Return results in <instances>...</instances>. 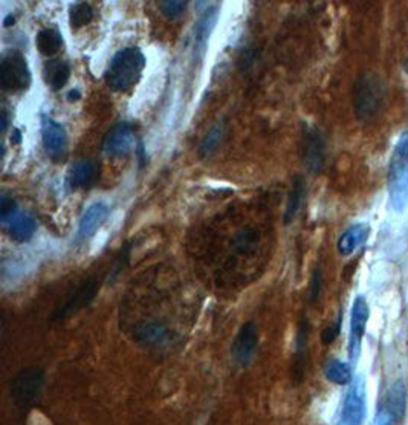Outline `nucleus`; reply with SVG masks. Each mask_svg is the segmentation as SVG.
Returning <instances> with one entry per match:
<instances>
[{"label":"nucleus","mask_w":408,"mask_h":425,"mask_svg":"<svg viewBox=\"0 0 408 425\" xmlns=\"http://www.w3.org/2000/svg\"><path fill=\"white\" fill-rule=\"evenodd\" d=\"M320 289H321V274H320V269H315V273H313L312 277V285H310V298L312 302H315L318 294H320Z\"/></svg>","instance_id":"c85d7f7f"},{"label":"nucleus","mask_w":408,"mask_h":425,"mask_svg":"<svg viewBox=\"0 0 408 425\" xmlns=\"http://www.w3.org/2000/svg\"><path fill=\"white\" fill-rule=\"evenodd\" d=\"M365 419V381L360 375L342 401L338 425H362Z\"/></svg>","instance_id":"423d86ee"},{"label":"nucleus","mask_w":408,"mask_h":425,"mask_svg":"<svg viewBox=\"0 0 408 425\" xmlns=\"http://www.w3.org/2000/svg\"><path fill=\"white\" fill-rule=\"evenodd\" d=\"M387 97V86L382 77L373 72H364L355 81L353 109L361 121L372 120L381 112Z\"/></svg>","instance_id":"f03ea898"},{"label":"nucleus","mask_w":408,"mask_h":425,"mask_svg":"<svg viewBox=\"0 0 408 425\" xmlns=\"http://www.w3.org/2000/svg\"><path fill=\"white\" fill-rule=\"evenodd\" d=\"M135 132L129 122H120L113 126L103 140V152L108 157H124L135 149Z\"/></svg>","instance_id":"9d476101"},{"label":"nucleus","mask_w":408,"mask_h":425,"mask_svg":"<svg viewBox=\"0 0 408 425\" xmlns=\"http://www.w3.org/2000/svg\"><path fill=\"white\" fill-rule=\"evenodd\" d=\"M135 337L145 346H159L169 338V330L165 326L159 325L158 321H149V323L136 327Z\"/></svg>","instance_id":"a211bd4d"},{"label":"nucleus","mask_w":408,"mask_h":425,"mask_svg":"<svg viewBox=\"0 0 408 425\" xmlns=\"http://www.w3.org/2000/svg\"><path fill=\"white\" fill-rule=\"evenodd\" d=\"M0 83L6 92H23L31 86L28 61L19 51H8L0 60Z\"/></svg>","instance_id":"39448f33"},{"label":"nucleus","mask_w":408,"mask_h":425,"mask_svg":"<svg viewBox=\"0 0 408 425\" xmlns=\"http://www.w3.org/2000/svg\"><path fill=\"white\" fill-rule=\"evenodd\" d=\"M45 386V370L29 366L16 373L11 382V398L20 409H28L38 399Z\"/></svg>","instance_id":"20e7f679"},{"label":"nucleus","mask_w":408,"mask_h":425,"mask_svg":"<svg viewBox=\"0 0 408 425\" xmlns=\"http://www.w3.org/2000/svg\"><path fill=\"white\" fill-rule=\"evenodd\" d=\"M93 19V9L89 4L80 2L74 4L69 9V22L72 28H81L92 22Z\"/></svg>","instance_id":"393cba45"},{"label":"nucleus","mask_w":408,"mask_h":425,"mask_svg":"<svg viewBox=\"0 0 408 425\" xmlns=\"http://www.w3.org/2000/svg\"><path fill=\"white\" fill-rule=\"evenodd\" d=\"M405 404H407V393L405 387L402 384V381H397L392 386L389 395H387V414L393 419V421H399L404 413H405Z\"/></svg>","instance_id":"aec40b11"},{"label":"nucleus","mask_w":408,"mask_h":425,"mask_svg":"<svg viewBox=\"0 0 408 425\" xmlns=\"http://www.w3.org/2000/svg\"><path fill=\"white\" fill-rule=\"evenodd\" d=\"M41 141L52 159L60 161L65 158L68 150V135L60 122L49 117L41 118Z\"/></svg>","instance_id":"1a4fd4ad"},{"label":"nucleus","mask_w":408,"mask_h":425,"mask_svg":"<svg viewBox=\"0 0 408 425\" xmlns=\"http://www.w3.org/2000/svg\"><path fill=\"white\" fill-rule=\"evenodd\" d=\"M225 135V127L222 122H217L214 126L206 132L204 140L201 141V146H199V154L202 158L210 157V154L219 147V144L222 142Z\"/></svg>","instance_id":"b1692460"},{"label":"nucleus","mask_w":408,"mask_h":425,"mask_svg":"<svg viewBox=\"0 0 408 425\" xmlns=\"http://www.w3.org/2000/svg\"><path fill=\"white\" fill-rule=\"evenodd\" d=\"M17 214V202L13 198H9V196L2 194V199H0V221H2L4 225H6Z\"/></svg>","instance_id":"a878e982"},{"label":"nucleus","mask_w":408,"mask_h":425,"mask_svg":"<svg viewBox=\"0 0 408 425\" xmlns=\"http://www.w3.org/2000/svg\"><path fill=\"white\" fill-rule=\"evenodd\" d=\"M369 306L364 297H357L352 306L350 317V335H349V358L350 361H357L361 352L362 337L365 334L369 321Z\"/></svg>","instance_id":"0eeeda50"},{"label":"nucleus","mask_w":408,"mask_h":425,"mask_svg":"<svg viewBox=\"0 0 408 425\" xmlns=\"http://www.w3.org/2000/svg\"><path fill=\"white\" fill-rule=\"evenodd\" d=\"M370 234V226L367 224H355L344 231L338 239V251L342 256H350L357 248H360Z\"/></svg>","instance_id":"dca6fc26"},{"label":"nucleus","mask_w":408,"mask_h":425,"mask_svg":"<svg viewBox=\"0 0 408 425\" xmlns=\"http://www.w3.org/2000/svg\"><path fill=\"white\" fill-rule=\"evenodd\" d=\"M144 68L145 57L140 48L129 46L118 51L106 70L108 86L115 92H130L138 85Z\"/></svg>","instance_id":"f257e3e1"},{"label":"nucleus","mask_w":408,"mask_h":425,"mask_svg":"<svg viewBox=\"0 0 408 425\" xmlns=\"http://www.w3.org/2000/svg\"><path fill=\"white\" fill-rule=\"evenodd\" d=\"M405 72H408V58H407V61H405Z\"/></svg>","instance_id":"f704fd0d"},{"label":"nucleus","mask_w":408,"mask_h":425,"mask_svg":"<svg viewBox=\"0 0 408 425\" xmlns=\"http://www.w3.org/2000/svg\"><path fill=\"white\" fill-rule=\"evenodd\" d=\"M258 345V330L256 323L253 321H248L242 327H240L239 334L236 335L233 346H231V354L234 360L239 362L240 366H246L254 358L256 350Z\"/></svg>","instance_id":"f8f14e48"},{"label":"nucleus","mask_w":408,"mask_h":425,"mask_svg":"<svg viewBox=\"0 0 408 425\" xmlns=\"http://www.w3.org/2000/svg\"><path fill=\"white\" fill-rule=\"evenodd\" d=\"M326 159V146L320 130L312 126H305L303 132V161L310 173H320Z\"/></svg>","instance_id":"6e6552de"},{"label":"nucleus","mask_w":408,"mask_h":425,"mask_svg":"<svg viewBox=\"0 0 408 425\" xmlns=\"http://www.w3.org/2000/svg\"><path fill=\"white\" fill-rule=\"evenodd\" d=\"M187 2H182V0H167V2H159V9L161 13L167 19H177L185 13Z\"/></svg>","instance_id":"bb28decb"},{"label":"nucleus","mask_w":408,"mask_h":425,"mask_svg":"<svg viewBox=\"0 0 408 425\" xmlns=\"http://www.w3.org/2000/svg\"><path fill=\"white\" fill-rule=\"evenodd\" d=\"M70 77V68L65 61L49 60L45 65V80L52 90H60L66 86Z\"/></svg>","instance_id":"6ab92c4d"},{"label":"nucleus","mask_w":408,"mask_h":425,"mask_svg":"<svg viewBox=\"0 0 408 425\" xmlns=\"http://www.w3.org/2000/svg\"><path fill=\"white\" fill-rule=\"evenodd\" d=\"M306 194V184L303 181L301 176H295L294 182H292L291 191L288 196V204H286V211H285V224H289L295 219L298 214L301 204L305 201Z\"/></svg>","instance_id":"412c9836"},{"label":"nucleus","mask_w":408,"mask_h":425,"mask_svg":"<svg viewBox=\"0 0 408 425\" xmlns=\"http://www.w3.org/2000/svg\"><path fill=\"white\" fill-rule=\"evenodd\" d=\"M98 289H100V282L97 278H89L88 282L81 283L74 294H72L63 306H60L58 310L54 313V317L52 320H63L66 317H70L72 314L78 313L80 309H83L85 306H88L95 295L98 294Z\"/></svg>","instance_id":"9b49d317"},{"label":"nucleus","mask_w":408,"mask_h":425,"mask_svg":"<svg viewBox=\"0 0 408 425\" xmlns=\"http://www.w3.org/2000/svg\"><path fill=\"white\" fill-rule=\"evenodd\" d=\"M81 98V92L78 90V89H74V90H70L69 93H68V100L72 103V101H78Z\"/></svg>","instance_id":"7c9ffc66"},{"label":"nucleus","mask_w":408,"mask_h":425,"mask_svg":"<svg viewBox=\"0 0 408 425\" xmlns=\"http://www.w3.org/2000/svg\"><path fill=\"white\" fill-rule=\"evenodd\" d=\"M389 189L392 204L396 210H402L408 201V132L397 140L389 173Z\"/></svg>","instance_id":"7ed1b4c3"},{"label":"nucleus","mask_w":408,"mask_h":425,"mask_svg":"<svg viewBox=\"0 0 408 425\" xmlns=\"http://www.w3.org/2000/svg\"><path fill=\"white\" fill-rule=\"evenodd\" d=\"M36 230H37L36 221L29 214H23V213H19L14 219H11L6 224V231L9 237L19 243L29 242L36 234Z\"/></svg>","instance_id":"f3484780"},{"label":"nucleus","mask_w":408,"mask_h":425,"mask_svg":"<svg viewBox=\"0 0 408 425\" xmlns=\"http://www.w3.org/2000/svg\"><path fill=\"white\" fill-rule=\"evenodd\" d=\"M108 216H109V206L106 204L104 202L92 204L80 219L78 231H77L78 241H88L89 237L95 234L103 226V224L108 221Z\"/></svg>","instance_id":"4468645a"},{"label":"nucleus","mask_w":408,"mask_h":425,"mask_svg":"<svg viewBox=\"0 0 408 425\" xmlns=\"http://www.w3.org/2000/svg\"><path fill=\"white\" fill-rule=\"evenodd\" d=\"M340 330H341V317L337 320V323L330 325L329 327H326V329L323 330V335H321L323 343H324V345H330V343H333L335 338L338 337Z\"/></svg>","instance_id":"cd10ccee"},{"label":"nucleus","mask_w":408,"mask_h":425,"mask_svg":"<svg viewBox=\"0 0 408 425\" xmlns=\"http://www.w3.org/2000/svg\"><path fill=\"white\" fill-rule=\"evenodd\" d=\"M14 25V16H8L4 22V26H11Z\"/></svg>","instance_id":"72a5a7b5"},{"label":"nucleus","mask_w":408,"mask_h":425,"mask_svg":"<svg viewBox=\"0 0 408 425\" xmlns=\"http://www.w3.org/2000/svg\"><path fill=\"white\" fill-rule=\"evenodd\" d=\"M219 13H221L219 5L210 6L205 9V13L201 17L197 19V22L194 25V46H193L194 58L202 60V57L205 56L208 40H210V36L217 23Z\"/></svg>","instance_id":"ddd939ff"},{"label":"nucleus","mask_w":408,"mask_h":425,"mask_svg":"<svg viewBox=\"0 0 408 425\" xmlns=\"http://www.w3.org/2000/svg\"><path fill=\"white\" fill-rule=\"evenodd\" d=\"M20 141H22V133H20V130L16 129L11 135V142L13 144H20Z\"/></svg>","instance_id":"473e14b6"},{"label":"nucleus","mask_w":408,"mask_h":425,"mask_svg":"<svg viewBox=\"0 0 408 425\" xmlns=\"http://www.w3.org/2000/svg\"><path fill=\"white\" fill-rule=\"evenodd\" d=\"M8 122H9V117L6 110H2V113H0V126H2V132H5L8 129Z\"/></svg>","instance_id":"c756f323"},{"label":"nucleus","mask_w":408,"mask_h":425,"mask_svg":"<svg viewBox=\"0 0 408 425\" xmlns=\"http://www.w3.org/2000/svg\"><path fill=\"white\" fill-rule=\"evenodd\" d=\"M36 45H37V49L40 51L41 56L52 57L61 49L63 37L60 34V31H57L54 28H45L37 34Z\"/></svg>","instance_id":"4be33fe9"},{"label":"nucleus","mask_w":408,"mask_h":425,"mask_svg":"<svg viewBox=\"0 0 408 425\" xmlns=\"http://www.w3.org/2000/svg\"><path fill=\"white\" fill-rule=\"evenodd\" d=\"M324 375H326V378L330 382L338 386L350 384L353 379L350 366L340 360H330L326 364V367H324Z\"/></svg>","instance_id":"5701e85b"},{"label":"nucleus","mask_w":408,"mask_h":425,"mask_svg":"<svg viewBox=\"0 0 408 425\" xmlns=\"http://www.w3.org/2000/svg\"><path fill=\"white\" fill-rule=\"evenodd\" d=\"M138 154H140V165L142 167V165L147 162V158H145V152H144V146H142V142L140 144V147H138Z\"/></svg>","instance_id":"2f4dec72"},{"label":"nucleus","mask_w":408,"mask_h":425,"mask_svg":"<svg viewBox=\"0 0 408 425\" xmlns=\"http://www.w3.org/2000/svg\"><path fill=\"white\" fill-rule=\"evenodd\" d=\"M100 178V164L95 159H81L74 164L69 173L70 189H90Z\"/></svg>","instance_id":"2eb2a0df"}]
</instances>
